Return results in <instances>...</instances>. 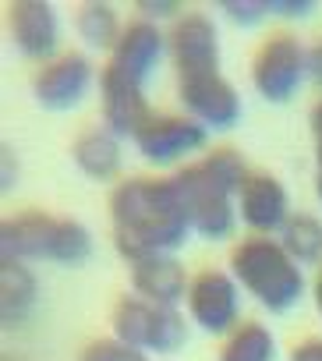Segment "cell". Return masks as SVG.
<instances>
[{
    "instance_id": "cell-1",
    "label": "cell",
    "mask_w": 322,
    "mask_h": 361,
    "mask_svg": "<svg viewBox=\"0 0 322 361\" xmlns=\"http://www.w3.org/2000/svg\"><path fill=\"white\" fill-rule=\"evenodd\" d=\"M117 255L135 266L152 255H174L195 231L171 177H124L110 192Z\"/></svg>"
},
{
    "instance_id": "cell-2",
    "label": "cell",
    "mask_w": 322,
    "mask_h": 361,
    "mask_svg": "<svg viewBox=\"0 0 322 361\" xmlns=\"http://www.w3.org/2000/svg\"><path fill=\"white\" fill-rule=\"evenodd\" d=\"M248 177V163L234 145H216L202 159L171 173L185 199L192 231L206 241H227L237 227V192Z\"/></svg>"
},
{
    "instance_id": "cell-3",
    "label": "cell",
    "mask_w": 322,
    "mask_h": 361,
    "mask_svg": "<svg viewBox=\"0 0 322 361\" xmlns=\"http://www.w3.org/2000/svg\"><path fill=\"white\" fill-rule=\"evenodd\" d=\"M92 255V238L78 220L50 213H18L0 227V262H57L82 266Z\"/></svg>"
},
{
    "instance_id": "cell-4",
    "label": "cell",
    "mask_w": 322,
    "mask_h": 361,
    "mask_svg": "<svg viewBox=\"0 0 322 361\" xmlns=\"http://www.w3.org/2000/svg\"><path fill=\"white\" fill-rule=\"evenodd\" d=\"M230 276L269 312H290L304 298V273L280 238H244L230 252Z\"/></svg>"
},
{
    "instance_id": "cell-5",
    "label": "cell",
    "mask_w": 322,
    "mask_h": 361,
    "mask_svg": "<svg viewBox=\"0 0 322 361\" xmlns=\"http://www.w3.org/2000/svg\"><path fill=\"white\" fill-rule=\"evenodd\" d=\"M110 329L120 343L142 354H178L188 343V319L178 308L152 305L138 294H124L113 305Z\"/></svg>"
},
{
    "instance_id": "cell-6",
    "label": "cell",
    "mask_w": 322,
    "mask_h": 361,
    "mask_svg": "<svg viewBox=\"0 0 322 361\" xmlns=\"http://www.w3.org/2000/svg\"><path fill=\"white\" fill-rule=\"evenodd\" d=\"M308 78V47L294 32H273L252 57V85L266 103H290Z\"/></svg>"
},
{
    "instance_id": "cell-7",
    "label": "cell",
    "mask_w": 322,
    "mask_h": 361,
    "mask_svg": "<svg viewBox=\"0 0 322 361\" xmlns=\"http://www.w3.org/2000/svg\"><path fill=\"white\" fill-rule=\"evenodd\" d=\"M138 156L152 166H174L209 145V131L188 114H152L131 138Z\"/></svg>"
},
{
    "instance_id": "cell-8",
    "label": "cell",
    "mask_w": 322,
    "mask_h": 361,
    "mask_svg": "<svg viewBox=\"0 0 322 361\" xmlns=\"http://www.w3.org/2000/svg\"><path fill=\"white\" fill-rule=\"evenodd\" d=\"M185 305H188V319L213 336H227L241 326V287L230 276V269L195 273Z\"/></svg>"
},
{
    "instance_id": "cell-9",
    "label": "cell",
    "mask_w": 322,
    "mask_h": 361,
    "mask_svg": "<svg viewBox=\"0 0 322 361\" xmlns=\"http://www.w3.org/2000/svg\"><path fill=\"white\" fill-rule=\"evenodd\" d=\"M96 85V68L85 54H61L57 61L43 64L32 78V96L50 114H68L82 106V99Z\"/></svg>"
},
{
    "instance_id": "cell-10",
    "label": "cell",
    "mask_w": 322,
    "mask_h": 361,
    "mask_svg": "<svg viewBox=\"0 0 322 361\" xmlns=\"http://www.w3.org/2000/svg\"><path fill=\"white\" fill-rule=\"evenodd\" d=\"M178 99H181L185 114L192 121H199L206 131H230L244 114L237 89L220 71L195 75V78H178Z\"/></svg>"
},
{
    "instance_id": "cell-11",
    "label": "cell",
    "mask_w": 322,
    "mask_h": 361,
    "mask_svg": "<svg viewBox=\"0 0 322 361\" xmlns=\"http://www.w3.org/2000/svg\"><path fill=\"white\" fill-rule=\"evenodd\" d=\"M167 50H171V61L178 68V78L220 71V36H216L213 18L202 11H185L171 25Z\"/></svg>"
},
{
    "instance_id": "cell-12",
    "label": "cell",
    "mask_w": 322,
    "mask_h": 361,
    "mask_svg": "<svg viewBox=\"0 0 322 361\" xmlns=\"http://www.w3.org/2000/svg\"><path fill=\"white\" fill-rule=\"evenodd\" d=\"M290 199L287 188L280 185V177L269 170H248L244 185L237 192V220L255 234V238H273L287 227L290 220Z\"/></svg>"
},
{
    "instance_id": "cell-13",
    "label": "cell",
    "mask_w": 322,
    "mask_h": 361,
    "mask_svg": "<svg viewBox=\"0 0 322 361\" xmlns=\"http://www.w3.org/2000/svg\"><path fill=\"white\" fill-rule=\"evenodd\" d=\"M8 39L11 47L36 64H50L61 54V22L57 11L43 0H18L8 11Z\"/></svg>"
},
{
    "instance_id": "cell-14",
    "label": "cell",
    "mask_w": 322,
    "mask_h": 361,
    "mask_svg": "<svg viewBox=\"0 0 322 361\" xmlns=\"http://www.w3.org/2000/svg\"><path fill=\"white\" fill-rule=\"evenodd\" d=\"M99 110H103V128L117 138H135L138 128L152 117L145 85L106 64L99 71Z\"/></svg>"
},
{
    "instance_id": "cell-15",
    "label": "cell",
    "mask_w": 322,
    "mask_h": 361,
    "mask_svg": "<svg viewBox=\"0 0 322 361\" xmlns=\"http://www.w3.org/2000/svg\"><path fill=\"white\" fill-rule=\"evenodd\" d=\"M163 54H171L167 50V32L159 25H152V22H145V18H135V22L124 25V32H120V39L110 54V64L117 71H124L128 78L145 85L156 75Z\"/></svg>"
},
{
    "instance_id": "cell-16",
    "label": "cell",
    "mask_w": 322,
    "mask_h": 361,
    "mask_svg": "<svg viewBox=\"0 0 322 361\" xmlns=\"http://www.w3.org/2000/svg\"><path fill=\"white\" fill-rule=\"evenodd\" d=\"M131 287L138 298H145L152 305L178 308L181 301H188L192 276L185 273L178 255H152V259H142L131 266Z\"/></svg>"
},
{
    "instance_id": "cell-17",
    "label": "cell",
    "mask_w": 322,
    "mask_h": 361,
    "mask_svg": "<svg viewBox=\"0 0 322 361\" xmlns=\"http://www.w3.org/2000/svg\"><path fill=\"white\" fill-rule=\"evenodd\" d=\"M71 159L75 166L92 177V180H113L120 173L124 152H120V138L110 135L106 128H89L71 142Z\"/></svg>"
},
{
    "instance_id": "cell-18",
    "label": "cell",
    "mask_w": 322,
    "mask_h": 361,
    "mask_svg": "<svg viewBox=\"0 0 322 361\" xmlns=\"http://www.w3.org/2000/svg\"><path fill=\"white\" fill-rule=\"evenodd\" d=\"M39 305V283L25 262H0V319L8 329L29 322Z\"/></svg>"
},
{
    "instance_id": "cell-19",
    "label": "cell",
    "mask_w": 322,
    "mask_h": 361,
    "mask_svg": "<svg viewBox=\"0 0 322 361\" xmlns=\"http://www.w3.org/2000/svg\"><path fill=\"white\" fill-rule=\"evenodd\" d=\"M216 361H276V336L262 322H241L223 336Z\"/></svg>"
},
{
    "instance_id": "cell-20",
    "label": "cell",
    "mask_w": 322,
    "mask_h": 361,
    "mask_svg": "<svg viewBox=\"0 0 322 361\" xmlns=\"http://www.w3.org/2000/svg\"><path fill=\"white\" fill-rule=\"evenodd\" d=\"M75 29H78L82 43L89 50H99V54H113V47L124 32V25L110 4H82L75 15Z\"/></svg>"
},
{
    "instance_id": "cell-21",
    "label": "cell",
    "mask_w": 322,
    "mask_h": 361,
    "mask_svg": "<svg viewBox=\"0 0 322 361\" xmlns=\"http://www.w3.org/2000/svg\"><path fill=\"white\" fill-rule=\"evenodd\" d=\"M280 245L297 266H322V220L311 213H294L280 231Z\"/></svg>"
},
{
    "instance_id": "cell-22",
    "label": "cell",
    "mask_w": 322,
    "mask_h": 361,
    "mask_svg": "<svg viewBox=\"0 0 322 361\" xmlns=\"http://www.w3.org/2000/svg\"><path fill=\"white\" fill-rule=\"evenodd\" d=\"M78 361H149V354H142V350L120 343L117 336H99V340H92V343L82 350Z\"/></svg>"
},
{
    "instance_id": "cell-23",
    "label": "cell",
    "mask_w": 322,
    "mask_h": 361,
    "mask_svg": "<svg viewBox=\"0 0 322 361\" xmlns=\"http://www.w3.org/2000/svg\"><path fill=\"white\" fill-rule=\"evenodd\" d=\"M216 8H220L234 25H244V29L269 18V4H266V0H220Z\"/></svg>"
},
{
    "instance_id": "cell-24",
    "label": "cell",
    "mask_w": 322,
    "mask_h": 361,
    "mask_svg": "<svg viewBox=\"0 0 322 361\" xmlns=\"http://www.w3.org/2000/svg\"><path fill=\"white\" fill-rule=\"evenodd\" d=\"M138 18H145V22H152V25H159V22H178L181 18V8L185 4H178V0H138Z\"/></svg>"
},
{
    "instance_id": "cell-25",
    "label": "cell",
    "mask_w": 322,
    "mask_h": 361,
    "mask_svg": "<svg viewBox=\"0 0 322 361\" xmlns=\"http://www.w3.org/2000/svg\"><path fill=\"white\" fill-rule=\"evenodd\" d=\"M287 361H322V336H308V340L294 343Z\"/></svg>"
},
{
    "instance_id": "cell-26",
    "label": "cell",
    "mask_w": 322,
    "mask_h": 361,
    "mask_svg": "<svg viewBox=\"0 0 322 361\" xmlns=\"http://www.w3.org/2000/svg\"><path fill=\"white\" fill-rule=\"evenodd\" d=\"M308 128H311V138H315V163H318V170H322V99L311 106Z\"/></svg>"
},
{
    "instance_id": "cell-27",
    "label": "cell",
    "mask_w": 322,
    "mask_h": 361,
    "mask_svg": "<svg viewBox=\"0 0 322 361\" xmlns=\"http://www.w3.org/2000/svg\"><path fill=\"white\" fill-rule=\"evenodd\" d=\"M308 78L315 82V89H322V39L308 47Z\"/></svg>"
},
{
    "instance_id": "cell-28",
    "label": "cell",
    "mask_w": 322,
    "mask_h": 361,
    "mask_svg": "<svg viewBox=\"0 0 322 361\" xmlns=\"http://www.w3.org/2000/svg\"><path fill=\"white\" fill-rule=\"evenodd\" d=\"M0 159H4V177H0V188L11 192V185L18 180V163L11 159V149H4V156H0Z\"/></svg>"
},
{
    "instance_id": "cell-29",
    "label": "cell",
    "mask_w": 322,
    "mask_h": 361,
    "mask_svg": "<svg viewBox=\"0 0 322 361\" xmlns=\"http://www.w3.org/2000/svg\"><path fill=\"white\" fill-rule=\"evenodd\" d=\"M311 298H315V308H318V315H322V280L311 283Z\"/></svg>"
},
{
    "instance_id": "cell-30",
    "label": "cell",
    "mask_w": 322,
    "mask_h": 361,
    "mask_svg": "<svg viewBox=\"0 0 322 361\" xmlns=\"http://www.w3.org/2000/svg\"><path fill=\"white\" fill-rule=\"evenodd\" d=\"M315 195H318V202H322V170L315 173Z\"/></svg>"
},
{
    "instance_id": "cell-31",
    "label": "cell",
    "mask_w": 322,
    "mask_h": 361,
    "mask_svg": "<svg viewBox=\"0 0 322 361\" xmlns=\"http://www.w3.org/2000/svg\"><path fill=\"white\" fill-rule=\"evenodd\" d=\"M315 280H322V266H318V273H315Z\"/></svg>"
}]
</instances>
